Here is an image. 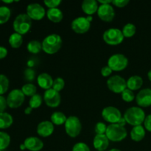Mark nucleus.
Here are the masks:
<instances>
[{"label":"nucleus","mask_w":151,"mask_h":151,"mask_svg":"<svg viewBox=\"0 0 151 151\" xmlns=\"http://www.w3.org/2000/svg\"><path fill=\"white\" fill-rule=\"evenodd\" d=\"M41 44L42 50L44 52L48 55H53L60 50L63 44V40L60 35L52 33L44 38Z\"/></svg>","instance_id":"1"},{"label":"nucleus","mask_w":151,"mask_h":151,"mask_svg":"<svg viewBox=\"0 0 151 151\" xmlns=\"http://www.w3.org/2000/svg\"><path fill=\"white\" fill-rule=\"evenodd\" d=\"M123 117L126 120L127 123L132 126L142 125L144 123L145 119V113L142 108L139 106H133L125 111Z\"/></svg>","instance_id":"2"},{"label":"nucleus","mask_w":151,"mask_h":151,"mask_svg":"<svg viewBox=\"0 0 151 151\" xmlns=\"http://www.w3.org/2000/svg\"><path fill=\"white\" fill-rule=\"evenodd\" d=\"M32 27V19L27 15V13H21L18 15L14 19L13 27L15 32L23 35L27 33Z\"/></svg>","instance_id":"3"},{"label":"nucleus","mask_w":151,"mask_h":151,"mask_svg":"<svg viewBox=\"0 0 151 151\" xmlns=\"http://www.w3.org/2000/svg\"><path fill=\"white\" fill-rule=\"evenodd\" d=\"M106 135L109 141L119 142L126 138L128 136V132L125 127L121 126L117 123L110 124L107 127Z\"/></svg>","instance_id":"4"},{"label":"nucleus","mask_w":151,"mask_h":151,"mask_svg":"<svg viewBox=\"0 0 151 151\" xmlns=\"http://www.w3.org/2000/svg\"><path fill=\"white\" fill-rule=\"evenodd\" d=\"M64 127L66 134L72 138H76L78 137L82 130L81 120L76 116H70L67 117Z\"/></svg>","instance_id":"5"},{"label":"nucleus","mask_w":151,"mask_h":151,"mask_svg":"<svg viewBox=\"0 0 151 151\" xmlns=\"http://www.w3.org/2000/svg\"><path fill=\"white\" fill-rule=\"evenodd\" d=\"M123 34L121 29L118 28H109L106 29L103 35V39L109 45H119L123 41Z\"/></svg>","instance_id":"6"},{"label":"nucleus","mask_w":151,"mask_h":151,"mask_svg":"<svg viewBox=\"0 0 151 151\" xmlns=\"http://www.w3.org/2000/svg\"><path fill=\"white\" fill-rule=\"evenodd\" d=\"M128 65V59L120 53L114 54L108 60V66L115 72H121L126 69Z\"/></svg>","instance_id":"7"},{"label":"nucleus","mask_w":151,"mask_h":151,"mask_svg":"<svg viewBox=\"0 0 151 151\" xmlns=\"http://www.w3.org/2000/svg\"><path fill=\"white\" fill-rule=\"evenodd\" d=\"M107 86L112 92L122 94V91L127 88V81L119 75H114L108 79Z\"/></svg>","instance_id":"8"},{"label":"nucleus","mask_w":151,"mask_h":151,"mask_svg":"<svg viewBox=\"0 0 151 151\" xmlns=\"http://www.w3.org/2000/svg\"><path fill=\"white\" fill-rule=\"evenodd\" d=\"M25 95L23 94L22 91L19 88L13 89L7 97V106L10 109H18L24 102Z\"/></svg>","instance_id":"9"},{"label":"nucleus","mask_w":151,"mask_h":151,"mask_svg":"<svg viewBox=\"0 0 151 151\" xmlns=\"http://www.w3.org/2000/svg\"><path fill=\"white\" fill-rule=\"evenodd\" d=\"M27 15L32 20L40 21L47 15L45 9L41 4L38 3H31L28 4L26 9Z\"/></svg>","instance_id":"10"},{"label":"nucleus","mask_w":151,"mask_h":151,"mask_svg":"<svg viewBox=\"0 0 151 151\" xmlns=\"http://www.w3.org/2000/svg\"><path fill=\"white\" fill-rule=\"evenodd\" d=\"M102 117L106 122L116 124L122 117L121 111L114 106H107L102 111Z\"/></svg>","instance_id":"11"},{"label":"nucleus","mask_w":151,"mask_h":151,"mask_svg":"<svg viewBox=\"0 0 151 151\" xmlns=\"http://www.w3.org/2000/svg\"><path fill=\"white\" fill-rule=\"evenodd\" d=\"M72 29L78 34H84L88 32L91 27V22L86 17L80 16L74 19L71 24Z\"/></svg>","instance_id":"12"},{"label":"nucleus","mask_w":151,"mask_h":151,"mask_svg":"<svg viewBox=\"0 0 151 151\" xmlns=\"http://www.w3.org/2000/svg\"><path fill=\"white\" fill-rule=\"evenodd\" d=\"M44 100L48 107L57 108L60 104L61 97L58 91L52 88L45 91L44 94Z\"/></svg>","instance_id":"13"},{"label":"nucleus","mask_w":151,"mask_h":151,"mask_svg":"<svg viewBox=\"0 0 151 151\" xmlns=\"http://www.w3.org/2000/svg\"><path fill=\"white\" fill-rule=\"evenodd\" d=\"M97 16L102 21L111 22L115 17V11L111 4H100L97 10Z\"/></svg>","instance_id":"14"},{"label":"nucleus","mask_w":151,"mask_h":151,"mask_svg":"<svg viewBox=\"0 0 151 151\" xmlns=\"http://www.w3.org/2000/svg\"><path fill=\"white\" fill-rule=\"evenodd\" d=\"M136 102L140 108H147L151 106V88H143L136 96Z\"/></svg>","instance_id":"15"},{"label":"nucleus","mask_w":151,"mask_h":151,"mask_svg":"<svg viewBox=\"0 0 151 151\" xmlns=\"http://www.w3.org/2000/svg\"><path fill=\"white\" fill-rule=\"evenodd\" d=\"M54 132V125L51 121H42L37 126V134L41 137H48Z\"/></svg>","instance_id":"16"},{"label":"nucleus","mask_w":151,"mask_h":151,"mask_svg":"<svg viewBox=\"0 0 151 151\" xmlns=\"http://www.w3.org/2000/svg\"><path fill=\"white\" fill-rule=\"evenodd\" d=\"M26 149L29 151H40L44 147V142L42 140L36 137H27L24 142Z\"/></svg>","instance_id":"17"},{"label":"nucleus","mask_w":151,"mask_h":151,"mask_svg":"<svg viewBox=\"0 0 151 151\" xmlns=\"http://www.w3.org/2000/svg\"><path fill=\"white\" fill-rule=\"evenodd\" d=\"M93 145L97 151H106L109 146V139L106 134H96L93 140Z\"/></svg>","instance_id":"18"},{"label":"nucleus","mask_w":151,"mask_h":151,"mask_svg":"<svg viewBox=\"0 0 151 151\" xmlns=\"http://www.w3.org/2000/svg\"><path fill=\"white\" fill-rule=\"evenodd\" d=\"M53 82L54 80L52 79L51 75L45 72L40 74L37 77V83L38 86L44 90H48L52 88Z\"/></svg>","instance_id":"19"},{"label":"nucleus","mask_w":151,"mask_h":151,"mask_svg":"<svg viewBox=\"0 0 151 151\" xmlns=\"http://www.w3.org/2000/svg\"><path fill=\"white\" fill-rule=\"evenodd\" d=\"M98 7V1L96 0H84L81 4L82 10L88 16H91L97 13Z\"/></svg>","instance_id":"20"},{"label":"nucleus","mask_w":151,"mask_h":151,"mask_svg":"<svg viewBox=\"0 0 151 151\" xmlns=\"http://www.w3.org/2000/svg\"><path fill=\"white\" fill-rule=\"evenodd\" d=\"M143 85V79L139 75H133L127 81V88L131 91H137Z\"/></svg>","instance_id":"21"},{"label":"nucleus","mask_w":151,"mask_h":151,"mask_svg":"<svg viewBox=\"0 0 151 151\" xmlns=\"http://www.w3.org/2000/svg\"><path fill=\"white\" fill-rule=\"evenodd\" d=\"M145 128L142 125L134 126L131 131V138L134 142H141L145 137Z\"/></svg>","instance_id":"22"},{"label":"nucleus","mask_w":151,"mask_h":151,"mask_svg":"<svg viewBox=\"0 0 151 151\" xmlns=\"http://www.w3.org/2000/svg\"><path fill=\"white\" fill-rule=\"evenodd\" d=\"M47 16L50 21L53 23H59L63 20V13L61 10L58 8L48 9L47 11Z\"/></svg>","instance_id":"23"},{"label":"nucleus","mask_w":151,"mask_h":151,"mask_svg":"<svg viewBox=\"0 0 151 151\" xmlns=\"http://www.w3.org/2000/svg\"><path fill=\"white\" fill-rule=\"evenodd\" d=\"M13 122L12 115L7 112L0 113V129H6L10 128Z\"/></svg>","instance_id":"24"},{"label":"nucleus","mask_w":151,"mask_h":151,"mask_svg":"<svg viewBox=\"0 0 151 151\" xmlns=\"http://www.w3.org/2000/svg\"><path fill=\"white\" fill-rule=\"evenodd\" d=\"M8 42L12 48L18 49L22 46L23 43V37L17 32H13L9 37Z\"/></svg>","instance_id":"25"},{"label":"nucleus","mask_w":151,"mask_h":151,"mask_svg":"<svg viewBox=\"0 0 151 151\" xmlns=\"http://www.w3.org/2000/svg\"><path fill=\"white\" fill-rule=\"evenodd\" d=\"M51 122L53 125H62L65 124L67 117L66 115L61 111H55L51 115Z\"/></svg>","instance_id":"26"},{"label":"nucleus","mask_w":151,"mask_h":151,"mask_svg":"<svg viewBox=\"0 0 151 151\" xmlns=\"http://www.w3.org/2000/svg\"><path fill=\"white\" fill-rule=\"evenodd\" d=\"M27 49L29 52L36 55L42 50V44L38 40H32L27 44Z\"/></svg>","instance_id":"27"},{"label":"nucleus","mask_w":151,"mask_h":151,"mask_svg":"<svg viewBox=\"0 0 151 151\" xmlns=\"http://www.w3.org/2000/svg\"><path fill=\"white\" fill-rule=\"evenodd\" d=\"M11 16V10L7 6L0 7V24L7 23Z\"/></svg>","instance_id":"28"},{"label":"nucleus","mask_w":151,"mask_h":151,"mask_svg":"<svg viewBox=\"0 0 151 151\" xmlns=\"http://www.w3.org/2000/svg\"><path fill=\"white\" fill-rule=\"evenodd\" d=\"M122 32L125 38H131L136 34L137 27L134 24L128 23L122 27Z\"/></svg>","instance_id":"29"},{"label":"nucleus","mask_w":151,"mask_h":151,"mask_svg":"<svg viewBox=\"0 0 151 151\" xmlns=\"http://www.w3.org/2000/svg\"><path fill=\"white\" fill-rule=\"evenodd\" d=\"M23 92V94L25 96H27V97H32L35 94H36L37 92V88L33 83H28L24 84L23 86L22 87V89H21Z\"/></svg>","instance_id":"30"},{"label":"nucleus","mask_w":151,"mask_h":151,"mask_svg":"<svg viewBox=\"0 0 151 151\" xmlns=\"http://www.w3.org/2000/svg\"><path fill=\"white\" fill-rule=\"evenodd\" d=\"M10 144V137L7 133L0 131V150H4Z\"/></svg>","instance_id":"31"},{"label":"nucleus","mask_w":151,"mask_h":151,"mask_svg":"<svg viewBox=\"0 0 151 151\" xmlns=\"http://www.w3.org/2000/svg\"><path fill=\"white\" fill-rule=\"evenodd\" d=\"M43 102L42 97L40 94H36L34 96L30 97L29 101V106L32 108V109H35L39 108L41 106Z\"/></svg>","instance_id":"32"},{"label":"nucleus","mask_w":151,"mask_h":151,"mask_svg":"<svg viewBox=\"0 0 151 151\" xmlns=\"http://www.w3.org/2000/svg\"><path fill=\"white\" fill-rule=\"evenodd\" d=\"M9 88V80L6 75L0 74V95L7 92Z\"/></svg>","instance_id":"33"},{"label":"nucleus","mask_w":151,"mask_h":151,"mask_svg":"<svg viewBox=\"0 0 151 151\" xmlns=\"http://www.w3.org/2000/svg\"><path fill=\"white\" fill-rule=\"evenodd\" d=\"M121 96H122V100L125 102H126V103H131L136 98L134 91L128 89V88L124 90L122 92V94H121Z\"/></svg>","instance_id":"34"},{"label":"nucleus","mask_w":151,"mask_h":151,"mask_svg":"<svg viewBox=\"0 0 151 151\" xmlns=\"http://www.w3.org/2000/svg\"><path fill=\"white\" fill-rule=\"evenodd\" d=\"M65 86V81L63 79L60 77H58L55 79L54 80V82H53L52 85V88L55 91L60 92L61 90L63 89Z\"/></svg>","instance_id":"35"},{"label":"nucleus","mask_w":151,"mask_h":151,"mask_svg":"<svg viewBox=\"0 0 151 151\" xmlns=\"http://www.w3.org/2000/svg\"><path fill=\"white\" fill-rule=\"evenodd\" d=\"M107 125L102 122H98L94 126V131L96 134H106Z\"/></svg>","instance_id":"36"},{"label":"nucleus","mask_w":151,"mask_h":151,"mask_svg":"<svg viewBox=\"0 0 151 151\" xmlns=\"http://www.w3.org/2000/svg\"><path fill=\"white\" fill-rule=\"evenodd\" d=\"M72 151H90V148L86 143L78 142L73 146Z\"/></svg>","instance_id":"37"},{"label":"nucleus","mask_w":151,"mask_h":151,"mask_svg":"<svg viewBox=\"0 0 151 151\" xmlns=\"http://www.w3.org/2000/svg\"><path fill=\"white\" fill-rule=\"evenodd\" d=\"M44 3L49 9L58 8V7L61 4V0H45Z\"/></svg>","instance_id":"38"},{"label":"nucleus","mask_w":151,"mask_h":151,"mask_svg":"<svg viewBox=\"0 0 151 151\" xmlns=\"http://www.w3.org/2000/svg\"><path fill=\"white\" fill-rule=\"evenodd\" d=\"M35 72L31 68H28L24 71V78L27 81H32L35 78Z\"/></svg>","instance_id":"39"},{"label":"nucleus","mask_w":151,"mask_h":151,"mask_svg":"<svg viewBox=\"0 0 151 151\" xmlns=\"http://www.w3.org/2000/svg\"><path fill=\"white\" fill-rule=\"evenodd\" d=\"M129 0H114V1H112V4L116 7H119V8L127 6V4H129Z\"/></svg>","instance_id":"40"},{"label":"nucleus","mask_w":151,"mask_h":151,"mask_svg":"<svg viewBox=\"0 0 151 151\" xmlns=\"http://www.w3.org/2000/svg\"><path fill=\"white\" fill-rule=\"evenodd\" d=\"M7 106V98L2 95H0V113L4 112Z\"/></svg>","instance_id":"41"},{"label":"nucleus","mask_w":151,"mask_h":151,"mask_svg":"<svg viewBox=\"0 0 151 151\" xmlns=\"http://www.w3.org/2000/svg\"><path fill=\"white\" fill-rule=\"evenodd\" d=\"M112 69L109 67V66H103L101 69V75H103V77L106 78V77H109L112 73Z\"/></svg>","instance_id":"42"},{"label":"nucleus","mask_w":151,"mask_h":151,"mask_svg":"<svg viewBox=\"0 0 151 151\" xmlns=\"http://www.w3.org/2000/svg\"><path fill=\"white\" fill-rule=\"evenodd\" d=\"M144 128L149 132H151V114L147 115L144 121Z\"/></svg>","instance_id":"43"},{"label":"nucleus","mask_w":151,"mask_h":151,"mask_svg":"<svg viewBox=\"0 0 151 151\" xmlns=\"http://www.w3.org/2000/svg\"><path fill=\"white\" fill-rule=\"evenodd\" d=\"M7 50L4 47H2V46H0V60L1 59H4V58L7 57Z\"/></svg>","instance_id":"44"},{"label":"nucleus","mask_w":151,"mask_h":151,"mask_svg":"<svg viewBox=\"0 0 151 151\" xmlns=\"http://www.w3.org/2000/svg\"><path fill=\"white\" fill-rule=\"evenodd\" d=\"M117 124H118V125H121V126L125 127V125L127 124V122H126V120H125V118L122 117L120 119H119V122H117Z\"/></svg>","instance_id":"45"},{"label":"nucleus","mask_w":151,"mask_h":151,"mask_svg":"<svg viewBox=\"0 0 151 151\" xmlns=\"http://www.w3.org/2000/svg\"><path fill=\"white\" fill-rule=\"evenodd\" d=\"M100 4H112V0H98Z\"/></svg>","instance_id":"46"},{"label":"nucleus","mask_w":151,"mask_h":151,"mask_svg":"<svg viewBox=\"0 0 151 151\" xmlns=\"http://www.w3.org/2000/svg\"><path fill=\"white\" fill-rule=\"evenodd\" d=\"M32 108L29 107V106H28V107H27L26 109H25L24 114H30L31 112H32Z\"/></svg>","instance_id":"47"},{"label":"nucleus","mask_w":151,"mask_h":151,"mask_svg":"<svg viewBox=\"0 0 151 151\" xmlns=\"http://www.w3.org/2000/svg\"><path fill=\"white\" fill-rule=\"evenodd\" d=\"M15 1H13V0H9V1H6V0H3L2 2L3 3H5V4H11V3L14 2Z\"/></svg>","instance_id":"48"},{"label":"nucleus","mask_w":151,"mask_h":151,"mask_svg":"<svg viewBox=\"0 0 151 151\" xmlns=\"http://www.w3.org/2000/svg\"><path fill=\"white\" fill-rule=\"evenodd\" d=\"M147 78H148L149 81H151V69L147 72Z\"/></svg>","instance_id":"49"},{"label":"nucleus","mask_w":151,"mask_h":151,"mask_svg":"<svg viewBox=\"0 0 151 151\" xmlns=\"http://www.w3.org/2000/svg\"><path fill=\"white\" fill-rule=\"evenodd\" d=\"M20 149L22 150H25V149H26V147H25V145L24 144H22L20 145Z\"/></svg>","instance_id":"50"},{"label":"nucleus","mask_w":151,"mask_h":151,"mask_svg":"<svg viewBox=\"0 0 151 151\" xmlns=\"http://www.w3.org/2000/svg\"><path fill=\"white\" fill-rule=\"evenodd\" d=\"M87 19H88V21H89L90 22H92V20H93V19H92V17H91V16H87Z\"/></svg>","instance_id":"51"},{"label":"nucleus","mask_w":151,"mask_h":151,"mask_svg":"<svg viewBox=\"0 0 151 151\" xmlns=\"http://www.w3.org/2000/svg\"><path fill=\"white\" fill-rule=\"evenodd\" d=\"M109 151H121L120 150H119V149H116V148H113V149H111Z\"/></svg>","instance_id":"52"},{"label":"nucleus","mask_w":151,"mask_h":151,"mask_svg":"<svg viewBox=\"0 0 151 151\" xmlns=\"http://www.w3.org/2000/svg\"><path fill=\"white\" fill-rule=\"evenodd\" d=\"M0 151H2V150H0Z\"/></svg>","instance_id":"53"}]
</instances>
